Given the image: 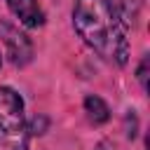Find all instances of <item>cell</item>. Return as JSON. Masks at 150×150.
I'll return each mask as SVG.
<instances>
[{"mask_svg":"<svg viewBox=\"0 0 150 150\" xmlns=\"http://www.w3.org/2000/svg\"><path fill=\"white\" fill-rule=\"evenodd\" d=\"M73 28L77 38L101 59L127 66L129 61V26L108 0H75Z\"/></svg>","mask_w":150,"mask_h":150,"instance_id":"6da1fadb","label":"cell"},{"mask_svg":"<svg viewBox=\"0 0 150 150\" xmlns=\"http://www.w3.org/2000/svg\"><path fill=\"white\" fill-rule=\"evenodd\" d=\"M0 42L5 47V56L14 66L23 68V66H28L33 61L35 47H33L30 38L23 30H19V26H14L9 21H2V19H0Z\"/></svg>","mask_w":150,"mask_h":150,"instance_id":"7a4b0ae2","label":"cell"},{"mask_svg":"<svg viewBox=\"0 0 150 150\" xmlns=\"http://www.w3.org/2000/svg\"><path fill=\"white\" fill-rule=\"evenodd\" d=\"M23 127H26V105L21 94L14 87L2 84L0 87V134H9Z\"/></svg>","mask_w":150,"mask_h":150,"instance_id":"3957f363","label":"cell"},{"mask_svg":"<svg viewBox=\"0 0 150 150\" xmlns=\"http://www.w3.org/2000/svg\"><path fill=\"white\" fill-rule=\"evenodd\" d=\"M7 9L23 28H42L47 21V14L38 0H7Z\"/></svg>","mask_w":150,"mask_h":150,"instance_id":"277c9868","label":"cell"},{"mask_svg":"<svg viewBox=\"0 0 150 150\" xmlns=\"http://www.w3.org/2000/svg\"><path fill=\"white\" fill-rule=\"evenodd\" d=\"M82 110H84L87 120H89L94 127H101V124H105V122L110 120V108H108V103H105L101 96H96V94H87V96H84Z\"/></svg>","mask_w":150,"mask_h":150,"instance_id":"5b68a950","label":"cell"},{"mask_svg":"<svg viewBox=\"0 0 150 150\" xmlns=\"http://www.w3.org/2000/svg\"><path fill=\"white\" fill-rule=\"evenodd\" d=\"M112 5V9L124 19V23L131 28L136 23V19L141 16L143 7H145V0H108Z\"/></svg>","mask_w":150,"mask_h":150,"instance_id":"8992f818","label":"cell"},{"mask_svg":"<svg viewBox=\"0 0 150 150\" xmlns=\"http://www.w3.org/2000/svg\"><path fill=\"white\" fill-rule=\"evenodd\" d=\"M30 143V134L23 129L9 131V134H0V150H28Z\"/></svg>","mask_w":150,"mask_h":150,"instance_id":"52a82bcc","label":"cell"},{"mask_svg":"<svg viewBox=\"0 0 150 150\" xmlns=\"http://www.w3.org/2000/svg\"><path fill=\"white\" fill-rule=\"evenodd\" d=\"M47 129H49V120L45 115H35L33 120H26V131L30 136H42Z\"/></svg>","mask_w":150,"mask_h":150,"instance_id":"ba28073f","label":"cell"},{"mask_svg":"<svg viewBox=\"0 0 150 150\" xmlns=\"http://www.w3.org/2000/svg\"><path fill=\"white\" fill-rule=\"evenodd\" d=\"M124 131H127V138L134 141L138 136V117H136V110H127L124 112Z\"/></svg>","mask_w":150,"mask_h":150,"instance_id":"9c48e42d","label":"cell"},{"mask_svg":"<svg viewBox=\"0 0 150 150\" xmlns=\"http://www.w3.org/2000/svg\"><path fill=\"white\" fill-rule=\"evenodd\" d=\"M148 54L141 59V63H138V68H136V80H138V84H141V89L143 91H148Z\"/></svg>","mask_w":150,"mask_h":150,"instance_id":"30bf717a","label":"cell"},{"mask_svg":"<svg viewBox=\"0 0 150 150\" xmlns=\"http://www.w3.org/2000/svg\"><path fill=\"white\" fill-rule=\"evenodd\" d=\"M94 150H122V148H120L115 141H108V138H105V141H98Z\"/></svg>","mask_w":150,"mask_h":150,"instance_id":"8fae6325","label":"cell"},{"mask_svg":"<svg viewBox=\"0 0 150 150\" xmlns=\"http://www.w3.org/2000/svg\"><path fill=\"white\" fill-rule=\"evenodd\" d=\"M0 66H2V56H0Z\"/></svg>","mask_w":150,"mask_h":150,"instance_id":"7c38bea8","label":"cell"}]
</instances>
